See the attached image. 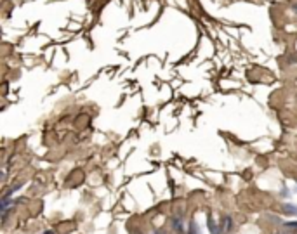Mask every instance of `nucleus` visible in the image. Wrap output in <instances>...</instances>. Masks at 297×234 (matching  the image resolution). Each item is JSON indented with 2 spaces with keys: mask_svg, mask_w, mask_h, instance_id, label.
Masks as SVG:
<instances>
[{
  "mask_svg": "<svg viewBox=\"0 0 297 234\" xmlns=\"http://www.w3.org/2000/svg\"><path fill=\"white\" fill-rule=\"evenodd\" d=\"M191 234H198V231H197V224H191Z\"/></svg>",
  "mask_w": 297,
  "mask_h": 234,
  "instance_id": "1",
  "label": "nucleus"
}]
</instances>
